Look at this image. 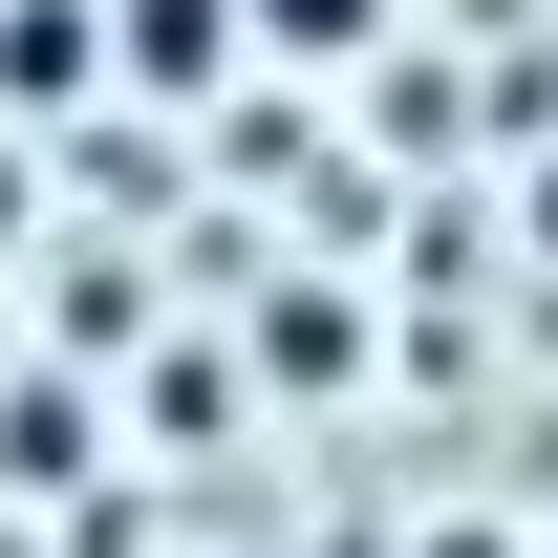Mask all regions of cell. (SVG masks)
<instances>
[{"instance_id": "6da1fadb", "label": "cell", "mask_w": 558, "mask_h": 558, "mask_svg": "<svg viewBox=\"0 0 558 558\" xmlns=\"http://www.w3.org/2000/svg\"><path fill=\"white\" fill-rule=\"evenodd\" d=\"M236 22H258V0H130V65H150V86H215Z\"/></svg>"}, {"instance_id": "3957f363", "label": "cell", "mask_w": 558, "mask_h": 558, "mask_svg": "<svg viewBox=\"0 0 558 558\" xmlns=\"http://www.w3.org/2000/svg\"><path fill=\"white\" fill-rule=\"evenodd\" d=\"M429 558H494V537H429Z\"/></svg>"}, {"instance_id": "7a4b0ae2", "label": "cell", "mask_w": 558, "mask_h": 558, "mask_svg": "<svg viewBox=\"0 0 558 558\" xmlns=\"http://www.w3.org/2000/svg\"><path fill=\"white\" fill-rule=\"evenodd\" d=\"M387 0H258V44H365Z\"/></svg>"}, {"instance_id": "277c9868", "label": "cell", "mask_w": 558, "mask_h": 558, "mask_svg": "<svg viewBox=\"0 0 558 558\" xmlns=\"http://www.w3.org/2000/svg\"><path fill=\"white\" fill-rule=\"evenodd\" d=\"M0 215H22V172H0Z\"/></svg>"}]
</instances>
